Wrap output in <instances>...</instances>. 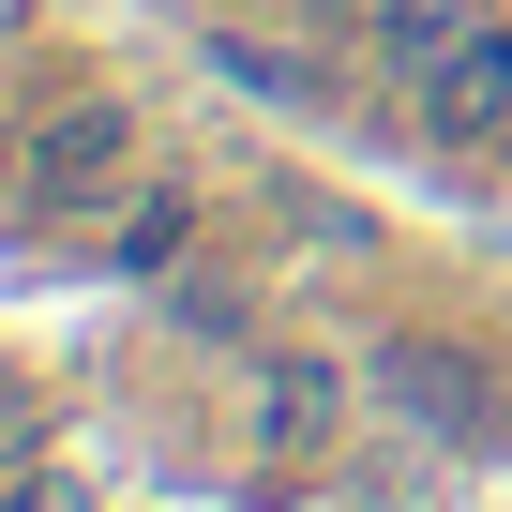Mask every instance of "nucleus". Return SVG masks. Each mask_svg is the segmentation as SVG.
Listing matches in <instances>:
<instances>
[{"label": "nucleus", "mask_w": 512, "mask_h": 512, "mask_svg": "<svg viewBox=\"0 0 512 512\" xmlns=\"http://www.w3.org/2000/svg\"><path fill=\"white\" fill-rule=\"evenodd\" d=\"M31 196H46V211H121V196H136V106H106V91L61 106V121L31 136Z\"/></svg>", "instance_id": "f257e3e1"}, {"label": "nucleus", "mask_w": 512, "mask_h": 512, "mask_svg": "<svg viewBox=\"0 0 512 512\" xmlns=\"http://www.w3.org/2000/svg\"><path fill=\"white\" fill-rule=\"evenodd\" d=\"M0 512H106V497H91L76 467H46V452H31V467H0Z\"/></svg>", "instance_id": "423d86ee"}, {"label": "nucleus", "mask_w": 512, "mask_h": 512, "mask_svg": "<svg viewBox=\"0 0 512 512\" xmlns=\"http://www.w3.org/2000/svg\"><path fill=\"white\" fill-rule=\"evenodd\" d=\"M46 452V392H16V377H0V467H31Z\"/></svg>", "instance_id": "0eeeda50"}, {"label": "nucleus", "mask_w": 512, "mask_h": 512, "mask_svg": "<svg viewBox=\"0 0 512 512\" xmlns=\"http://www.w3.org/2000/svg\"><path fill=\"white\" fill-rule=\"evenodd\" d=\"M347 31H362V46H377V61H392V76L422 91V76H437V61H452V46L482 31V0H362Z\"/></svg>", "instance_id": "20e7f679"}, {"label": "nucleus", "mask_w": 512, "mask_h": 512, "mask_svg": "<svg viewBox=\"0 0 512 512\" xmlns=\"http://www.w3.org/2000/svg\"><path fill=\"white\" fill-rule=\"evenodd\" d=\"M407 106H422V136H437V151H512V16H482V31L407 91Z\"/></svg>", "instance_id": "f03ea898"}, {"label": "nucleus", "mask_w": 512, "mask_h": 512, "mask_svg": "<svg viewBox=\"0 0 512 512\" xmlns=\"http://www.w3.org/2000/svg\"><path fill=\"white\" fill-rule=\"evenodd\" d=\"M332 407H347L332 362H272V377H256V437H272V452H332Z\"/></svg>", "instance_id": "39448f33"}, {"label": "nucleus", "mask_w": 512, "mask_h": 512, "mask_svg": "<svg viewBox=\"0 0 512 512\" xmlns=\"http://www.w3.org/2000/svg\"><path fill=\"white\" fill-rule=\"evenodd\" d=\"M377 392H392L407 422H437L452 452H467V437L497 422V407H482V362H467V347H392V362H377Z\"/></svg>", "instance_id": "7ed1b4c3"}]
</instances>
